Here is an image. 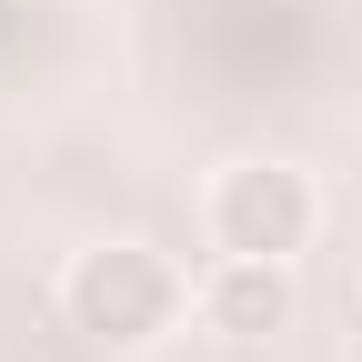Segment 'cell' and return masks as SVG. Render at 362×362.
Returning a JSON list of instances; mask_svg holds the SVG:
<instances>
[{
    "label": "cell",
    "mask_w": 362,
    "mask_h": 362,
    "mask_svg": "<svg viewBox=\"0 0 362 362\" xmlns=\"http://www.w3.org/2000/svg\"><path fill=\"white\" fill-rule=\"evenodd\" d=\"M71 322L90 332V342H151L171 312H181V282H171V262L161 252H141V242H101V252H81L71 262Z\"/></svg>",
    "instance_id": "cell-1"
},
{
    "label": "cell",
    "mask_w": 362,
    "mask_h": 362,
    "mask_svg": "<svg viewBox=\"0 0 362 362\" xmlns=\"http://www.w3.org/2000/svg\"><path fill=\"white\" fill-rule=\"evenodd\" d=\"M211 242L221 252H242V262H292L312 242V181L292 161H242V171H221V192H211Z\"/></svg>",
    "instance_id": "cell-2"
},
{
    "label": "cell",
    "mask_w": 362,
    "mask_h": 362,
    "mask_svg": "<svg viewBox=\"0 0 362 362\" xmlns=\"http://www.w3.org/2000/svg\"><path fill=\"white\" fill-rule=\"evenodd\" d=\"M202 312H211V332L262 342V332L292 322V282H282V262H242V252H232V262L202 282Z\"/></svg>",
    "instance_id": "cell-3"
},
{
    "label": "cell",
    "mask_w": 362,
    "mask_h": 362,
    "mask_svg": "<svg viewBox=\"0 0 362 362\" xmlns=\"http://www.w3.org/2000/svg\"><path fill=\"white\" fill-rule=\"evenodd\" d=\"M352 362H362V352H352Z\"/></svg>",
    "instance_id": "cell-4"
}]
</instances>
